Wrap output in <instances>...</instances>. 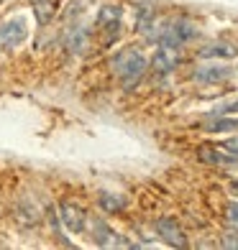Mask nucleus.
<instances>
[{
    "label": "nucleus",
    "mask_w": 238,
    "mask_h": 250,
    "mask_svg": "<svg viewBox=\"0 0 238 250\" xmlns=\"http://www.w3.org/2000/svg\"><path fill=\"white\" fill-rule=\"evenodd\" d=\"M113 72L118 74V79L123 82V87H133L146 72V59L141 56L139 49H126L113 59Z\"/></svg>",
    "instance_id": "f257e3e1"
},
{
    "label": "nucleus",
    "mask_w": 238,
    "mask_h": 250,
    "mask_svg": "<svg viewBox=\"0 0 238 250\" xmlns=\"http://www.w3.org/2000/svg\"><path fill=\"white\" fill-rule=\"evenodd\" d=\"M195 36H197V26L192 23V21H187V18H177L162 31L159 43L167 46V49H179L182 43H187L190 39H195Z\"/></svg>",
    "instance_id": "f03ea898"
},
{
    "label": "nucleus",
    "mask_w": 238,
    "mask_h": 250,
    "mask_svg": "<svg viewBox=\"0 0 238 250\" xmlns=\"http://www.w3.org/2000/svg\"><path fill=\"white\" fill-rule=\"evenodd\" d=\"M26 21L24 18H10V21H3L0 23V49H13L18 46L21 41L26 39Z\"/></svg>",
    "instance_id": "7ed1b4c3"
},
{
    "label": "nucleus",
    "mask_w": 238,
    "mask_h": 250,
    "mask_svg": "<svg viewBox=\"0 0 238 250\" xmlns=\"http://www.w3.org/2000/svg\"><path fill=\"white\" fill-rule=\"evenodd\" d=\"M156 232H159V237H162L167 245H172V248H187L185 230L177 225L174 217H159L156 220Z\"/></svg>",
    "instance_id": "20e7f679"
},
{
    "label": "nucleus",
    "mask_w": 238,
    "mask_h": 250,
    "mask_svg": "<svg viewBox=\"0 0 238 250\" xmlns=\"http://www.w3.org/2000/svg\"><path fill=\"white\" fill-rule=\"evenodd\" d=\"M59 220H62V225L70 232H82L85 230V222H87L85 212L79 209L77 204H72V202H62L59 204Z\"/></svg>",
    "instance_id": "39448f33"
},
{
    "label": "nucleus",
    "mask_w": 238,
    "mask_h": 250,
    "mask_svg": "<svg viewBox=\"0 0 238 250\" xmlns=\"http://www.w3.org/2000/svg\"><path fill=\"white\" fill-rule=\"evenodd\" d=\"M93 240L97 245H103V248H131V243L123 240L118 232H113L103 220H95V225H93Z\"/></svg>",
    "instance_id": "423d86ee"
},
{
    "label": "nucleus",
    "mask_w": 238,
    "mask_h": 250,
    "mask_svg": "<svg viewBox=\"0 0 238 250\" xmlns=\"http://www.w3.org/2000/svg\"><path fill=\"white\" fill-rule=\"evenodd\" d=\"M67 49H70L72 54H85L87 46H90V39H87V31L85 28H72L70 33H67Z\"/></svg>",
    "instance_id": "0eeeda50"
},
{
    "label": "nucleus",
    "mask_w": 238,
    "mask_h": 250,
    "mask_svg": "<svg viewBox=\"0 0 238 250\" xmlns=\"http://www.w3.org/2000/svg\"><path fill=\"white\" fill-rule=\"evenodd\" d=\"M231 66H210V69H197L195 79L202 84H208V82H220V79H228L231 77Z\"/></svg>",
    "instance_id": "6e6552de"
},
{
    "label": "nucleus",
    "mask_w": 238,
    "mask_h": 250,
    "mask_svg": "<svg viewBox=\"0 0 238 250\" xmlns=\"http://www.w3.org/2000/svg\"><path fill=\"white\" fill-rule=\"evenodd\" d=\"M118 18H120V8L118 5H105L97 13V26H103L108 31H118Z\"/></svg>",
    "instance_id": "1a4fd4ad"
},
{
    "label": "nucleus",
    "mask_w": 238,
    "mask_h": 250,
    "mask_svg": "<svg viewBox=\"0 0 238 250\" xmlns=\"http://www.w3.org/2000/svg\"><path fill=\"white\" fill-rule=\"evenodd\" d=\"M202 161H208V164H218V166H228V164H236L233 158L228 153H223V148H210V146H205V148H200L197 151Z\"/></svg>",
    "instance_id": "9d476101"
},
{
    "label": "nucleus",
    "mask_w": 238,
    "mask_h": 250,
    "mask_svg": "<svg viewBox=\"0 0 238 250\" xmlns=\"http://www.w3.org/2000/svg\"><path fill=\"white\" fill-rule=\"evenodd\" d=\"M238 49L231 46V43H210V46H205L200 51L202 59H218V56H236Z\"/></svg>",
    "instance_id": "9b49d317"
},
{
    "label": "nucleus",
    "mask_w": 238,
    "mask_h": 250,
    "mask_svg": "<svg viewBox=\"0 0 238 250\" xmlns=\"http://www.w3.org/2000/svg\"><path fill=\"white\" fill-rule=\"evenodd\" d=\"M54 10H56V5L51 0H36V3H33V16H36V21L41 26H47L54 18Z\"/></svg>",
    "instance_id": "f8f14e48"
},
{
    "label": "nucleus",
    "mask_w": 238,
    "mask_h": 250,
    "mask_svg": "<svg viewBox=\"0 0 238 250\" xmlns=\"http://www.w3.org/2000/svg\"><path fill=\"white\" fill-rule=\"evenodd\" d=\"M100 207H103L105 212L116 214L120 212L123 207H126V199H123L120 194H100Z\"/></svg>",
    "instance_id": "ddd939ff"
},
{
    "label": "nucleus",
    "mask_w": 238,
    "mask_h": 250,
    "mask_svg": "<svg viewBox=\"0 0 238 250\" xmlns=\"http://www.w3.org/2000/svg\"><path fill=\"white\" fill-rule=\"evenodd\" d=\"M16 212H18V220H21V222H26V225H36V222H39L36 207H31V204H28V207H26V204H21Z\"/></svg>",
    "instance_id": "4468645a"
},
{
    "label": "nucleus",
    "mask_w": 238,
    "mask_h": 250,
    "mask_svg": "<svg viewBox=\"0 0 238 250\" xmlns=\"http://www.w3.org/2000/svg\"><path fill=\"white\" fill-rule=\"evenodd\" d=\"M210 133H225V130H238V120H215L208 125Z\"/></svg>",
    "instance_id": "2eb2a0df"
},
{
    "label": "nucleus",
    "mask_w": 238,
    "mask_h": 250,
    "mask_svg": "<svg viewBox=\"0 0 238 250\" xmlns=\"http://www.w3.org/2000/svg\"><path fill=\"white\" fill-rule=\"evenodd\" d=\"M223 151H228V156L238 164V138H231L228 143H223Z\"/></svg>",
    "instance_id": "dca6fc26"
},
{
    "label": "nucleus",
    "mask_w": 238,
    "mask_h": 250,
    "mask_svg": "<svg viewBox=\"0 0 238 250\" xmlns=\"http://www.w3.org/2000/svg\"><path fill=\"white\" fill-rule=\"evenodd\" d=\"M228 112H238V100L236 102H228V105H220V107H215L213 115H228Z\"/></svg>",
    "instance_id": "f3484780"
},
{
    "label": "nucleus",
    "mask_w": 238,
    "mask_h": 250,
    "mask_svg": "<svg viewBox=\"0 0 238 250\" xmlns=\"http://www.w3.org/2000/svg\"><path fill=\"white\" fill-rule=\"evenodd\" d=\"M223 245L225 248H238V235L236 232H228V235L223 237Z\"/></svg>",
    "instance_id": "a211bd4d"
}]
</instances>
